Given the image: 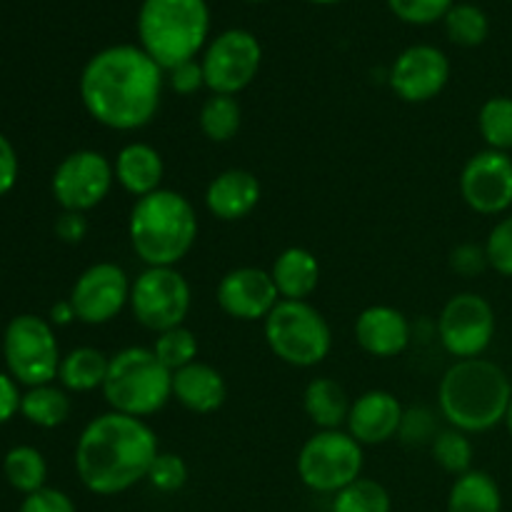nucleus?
<instances>
[{"label":"nucleus","mask_w":512,"mask_h":512,"mask_svg":"<svg viewBox=\"0 0 512 512\" xmlns=\"http://www.w3.org/2000/svg\"><path fill=\"white\" fill-rule=\"evenodd\" d=\"M165 70L140 45L118 43L90 55L78 80L80 103L98 125L118 133L143 130L158 118Z\"/></svg>","instance_id":"obj_1"},{"label":"nucleus","mask_w":512,"mask_h":512,"mask_svg":"<svg viewBox=\"0 0 512 512\" xmlns=\"http://www.w3.org/2000/svg\"><path fill=\"white\" fill-rule=\"evenodd\" d=\"M158 453V435L148 420L108 410L95 415L80 433L75 473L88 493L113 498L148 480Z\"/></svg>","instance_id":"obj_2"},{"label":"nucleus","mask_w":512,"mask_h":512,"mask_svg":"<svg viewBox=\"0 0 512 512\" xmlns=\"http://www.w3.org/2000/svg\"><path fill=\"white\" fill-rule=\"evenodd\" d=\"M512 383L488 358L455 360L438 385V413L450 428L468 435L488 433L505 420Z\"/></svg>","instance_id":"obj_3"},{"label":"nucleus","mask_w":512,"mask_h":512,"mask_svg":"<svg viewBox=\"0 0 512 512\" xmlns=\"http://www.w3.org/2000/svg\"><path fill=\"white\" fill-rule=\"evenodd\" d=\"M198 230L195 205L170 188L138 198L128 215L130 248L145 268H178L193 250Z\"/></svg>","instance_id":"obj_4"},{"label":"nucleus","mask_w":512,"mask_h":512,"mask_svg":"<svg viewBox=\"0 0 512 512\" xmlns=\"http://www.w3.org/2000/svg\"><path fill=\"white\" fill-rule=\"evenodd\" d=\"M135 25L140 48L168 73L205 50L210 8L205 0H143Z\"/></svg>","instance_id":"obj_5"},{"label":"nucleus","mask_w":512,"mask_h":512,"mask_svg":"<svg viewBox=\"0 0 512 512\" xmlns=\"http://www.w3.org/2000/svg\"><path fill=\"white\" fill-rule=\"evenodd\" d=\"M103 398L110 410L133 418L158 415L173 400V373L145 345H130L110 355Z\"/></svg>","instance_id":"obj_6"},{"label":"nucleus","mask_w":512,"mask_h":512,"mask_svg":"<svg viewBox=\"0 0 512 512\" xmlns=\"http://www.w3.org/2000/svg\"><path fill=\"white\" fill-rule=\"evenodd\" d=\"M263 335L270 353L290 368H315L333 348L328 320L308 300H280L263 320Z\"/></svg>","instance_id":"obj_7"},{"label":"nucleus","mask_w":512,"mask_h":512,"mask_svg":"<svg viewBox=\"0 0 512 512\" xmlns=\"http://www.w3.org/2000/svg\"><path fill=\"white\" fill-rule=\"evenodd\" d=\"M363 445L348 430H318L298 450L300 483L320 495H335L363 478Z\"/></svg>","instance_id":"obj_8"},{"label":"nucleus","mask_w":512,"mask_h":512,"mask_svg":"<svg viewBox=\"0 0 512 512\" xmlns=\"http://www.w3.org/2000/svg\"><path fill=\"white\" fill-rule=\"evenodd\" d=\"M3 358L8 375L18 385L35 388L58 380L60 345L50 320L40 315H15L3 333Z\"/></svg>","instance_id":"obj_9"},{"label":"nucleus","mask_w":512,"mask_h":512,"mask_svg":"<svg viewBox=\"0 0 512 512\" xmlns=\"http://www.w3.org/2000/svg\"><path fill=\"white\" fill-rule=\"evenodd\" d=\"M193 290L178 268H145L130 288V313L150 333L185 325Z\"/></svg>","instance_id":"obj_10"},{"label":"nucleus","mask_w":512,"mask_h":512,"mask_svg":"<svg viewBox=\"0 0 512 512\" xmlns=\"http://www.w3.org/2000/svg\"><path fill=\"white\" fill-rule=\"evenodd\" d=\"M263 65V45L250 30L228 28L215 35L203 50L205 88L215 95L243 93L260 73Z\"/></svg>","instance_id":"obj_11"},{"label":"nucleus","mask_w":512,"mask_h":512,"mask_svg":"<svg viewBox=\"0 0 512 512\" xmlns=\"http://www.w3.org/2000/svg\"><path fill=\"white\" fill-rule=\"evenodd\" d=\"M113 185V160L100 150L80 148L65 155L53 170L50 193L63 210L90 213L108 198Z\"/></svg>","instance_id":"obj_12"},{"label":"nucleus","mask_w":512,"mask_h":512,"mask_svg":"<svg viewBox=\"0 0 512 512\" xmlns=\"http://www.w3.org/2000/svg\"><path fill=\"white\" fill-rule=\"evenodd\" d=\"M498 330V318L480 293H455L438 318V338L455 360L483 358Z\"/></svg>","instance_id":"obj_13"},{"label":"nucleus","mask_w":512,"mask_h":512,"mask_svg":"<svg viewBox=\"0 0 512 512\" xmlns=\"http://www.w3.org/2000/svg\"><path fill=\"white\" fill-rule=\"evenodd\" d=\"M133 280L123 265L93 263L75 278L68 300L73 303L75 315L85 325H108L128 308Z\"/></svg>","instance_id":"obj_14"},{"label":"nucleus","mask_w":512,"mask_h":512,"mask_svg":"<svg viewBox=\"0 0 512 512\" xmlns=\"http://www.w3.org/2000/svg\"><path fill=\"white\" fill-rule=\"evenodd\" d=\"M460 195L478 215H503L512 208V158L500 150H480L460 170Z\"/></svg>","instance_id":"obj_15"},{"label":"nucleus","mask_w":512,"mask_h":512,"mask_svg":"<svg viewBox=\"0 0 512 512\" xmlns=\"http://www.w3.org/2000/svg\"><path fill=\"white\" fill-rule=\"evenodd\" d=\"M450 80V60L440 48L418 43L405 48L390 65L388 83L403 103H430Z\"/></svg>","instance_id":"obj_16"},{"label":"nucleus","mask_w":512,"mask_h":512,"mask_svg":"<svg viewBox=\"0 0 512 512\" xmlns=\"http://www.w3.org/2000/svg\"><path fill=\"white\" fill-rule=\"evenodd\" d=\"M215 300L228 318L240 320V323H258V320L263 323L280 303V295L270 278V270L243 265V268L228 270L220 278Z\"/></svg>","instance_id":"obj_17"},{"label":"nucleus","mask_w":512,"mask_h":512,"mask_svg":"<svg viewBox=\"0 0 512 512\" xmlns=\"http://www.w3.org/2000/svg\"><path fill=\"white\" fill-rule=\"evenodd\" d=\"M403 403L390 390H368L358 395L350 405L345 430L358 440L360 445H383L398 438L400 423H403Z\"/></svg>","instance_id":"obj_18"},{"label":"nucleus","mask_w":512,"mask_h":512,"mask_svg":"<svg viewBox=\"0 0 512 512\" xmlns=\"http://www.w3.org/2000/svg\"><path fill=\"white\" fill-rule=\"evenodd\" d=\"M410 338V320L393 305H370L355 318V343L370 358H398L408 350Z\"/></svg>","instance_id":"obj_19"},{"label":"nucleus","mask_w":512,"mask_h":512,"mask_svg":"<svg viewBox=\"0 0 512 512\" xmlns=\"http://www.w3.org/2000/svg\"><path fill=\"white\" fill-rule=\"evenodd\" d=\"M263 188L255 173L245 168H228L215 175L205 188V208L215 220L238 223L258 208Z\"/></svg>","instance_id":"obj_20"},{"label":"nucleus","mask_w":512,"mask_h":512,"mask_svg":"<svg viewBox=\"0 0 512 512\" xmlns=\"http://www.w3.org/2000/svg\"><path fill=\"white\" fill-rule=\"evenodd\" d=\"M173 400H178L188 413L213 415L228 400V383L218 368L195 360L173 373Z\"/></svg>","instance_id":"obj_21"},{"label":"nucleus","mask_w":512,"mask_h":512,"mask_svg":"<svg viewBox=\"0 0 512 512\" xmlns=\"http://www.w3.org/2000/svg\"><path fill=\"white\" fill-rule=\"evenodd\" d=\"M115 183L135 200L163 188L165 163L158 148L143 140L125 143L113 160Z\"/></svg>","instance_id":"obj_22"},{"label":"nucleus","mask_w":512,"mask_h":512,"mask_svg":"<svg viewBox=\"0 0 512 512\" xmlns=\"http://www.w3.org/2000/svg\"><path fill=\"white\" fill-rule=\"evenodd\" d=\"M280 300H308L318 290L320 263L308 248L290 245L280 250L270 268Z\"/></svg>","instance_id":"obj_23"},{"label":"nucleus","mask_w":512,"mask_h":512,"mask_svg":"<svg viewBox=\"0 0 512 512\" xmlns=\"http://www.w3.org/2000/svg\"><path fill=\"white\" fill-rule=\"evenodd\" d=\"M353 400L333 378H313L303 390V410L318 430H340L348 423Z\"/></svg>","instance_id":"obj_24"},{"label":"nucleus","mask_w":512,"mask_h":512,"mask_svg":"<svg viewBox=\"0 0 512 512\" xmlns=\"http://www.w3.org/2000/svg\"><path fill=\"white\" fill-rule=\"evenodd\" d=\"M108 365L110 355H105L103 350L90 348V345L73 348L60 360V388H65L68 393H93V390H103Z\"/></svg>","instance_id":"obj_25"},{"label":"nucleus","mask_w":512,"mask_h":512,"mask_svg":"<svg viewBox=\"0 0 512 512\" xmlns=\"http://www.w3.org/2000/svg\"><path fill=\"white\" fill-rule=\"evenodd\" d=\"M448 512H503L498 480L475 468L455 478L448 493Z\"/></svg>","instance_id":"obj_26"},{"label":"nucleus","mask_w":512,"mask_h":512,"mask_svg":"<svg viewBox=\"0 0 512 512\" xmlns=\"http://www.w3.org/2000/svg\"><path fill=\"white\" fill-rule=\"evenodd\" d=\"M70 410H73V403H70L68 390L55 383L25 388L20 398V415L30 425L43 430L60 428L70 418Z\"/></svg>","instance_id":"obj_27"},{"label":"nucleus","mask_w":512,"mask_h":512,"mask_svg":"<svg viewBox=\"0 0 512 512\" xmlns=\"http://www.w3.org/2000/svg\"><path fill=\"white\" fill-rule=\"evenodd\" d=\"M3 475L8 485L18 493H38L48 483V463L45 455L33 445H15L3 458Z\"/></svg>","instance_id":"obj_28"},{"label":"nucleus","mask_w":512,"mask_h":512,"mask_svg":"<svg viewBox=\"0 0 512 512\" xmlns=\"http://www.w3.org/2000/svg\"><path fill=\"white\" fill-rule=\"evenodd\" d=\"M200 133L210 143H230L240 133L243 125V108H240L235 95H215L210 93L203 100L198 113Z\"/></svg>","instance_id":"obj_29"},{"label":"nucleus","mask_w":512,"mask_h":512,"mask_svg":"<svg viewBox=\"0 0 512 512\" xmlns=\"http://www.w3.org/2000/svg\"><path fill=\"white\" fill-rule=\"evenodd\" d=\"M478 130L490 150L510 153L512 150V98L493 95L478 110Z\"/></svg>","instance_id":"obj_30"},{"label":"nucleus","mask_w":512,"mask_h":512,"mask_svg":"<svg viewBox=\"0 0 512 512\" xmlns=\"http://www.w3.org/2000/svg\"><path fill=\"white\" fill-rule=\"evenodd\" d=\"M450 43L460 48H478L488 40L490 20L483 8L473 3H455L443 18Z\"/></svg>","instance_id":"obj_31"},{"label":"nucleus","mask_w":512,"mask_h":512,"mask_svg":"<svg viewBox=\"0 0 512 512\" xmlns=\"http://www.w3.org/2000/svg\"><path fill=\"white\" fill-rule=\"evenodd\" d=\"M430 453L433 460L445 470L448 475H465L468 470H473V458H475V445L470 440L468 433L458 428H443L435 435L433 445H430Z\"/></svg>","instance_id":"obj_32"},{"label":"nucleus","mask_w":512,"mask_h":512,"mask_svg":"<svg viewBox=\"0 0 512 512\" xmlns=\"http://www.w3.org/2000/svg\"><path fill=\"white\" fill-rule=\"evenodd\" d=\"M330 512H393V500L378 480L358 478L333 495Z\"/></svg>","instance_id":"obj_33"},{"label":"nucleus","mask_w":512,"mask_h":512,"mask_svg":"<svg viewBox=\"0 0 512 512\" xmlns=\"http://www.w3.org/2000/svg\"><path fill=\"white\" fill-rule=\"evenodd\" d=\"M150 348H153V353L158 355V360L170 370V373L195 363L200 353L198 338H195L193 330L185 328V325L158 333L155 335V343L150 345Z\"/></svg>","instance_id":"obj_34"},{"label":"nucleus","mask_w":512,"mask_h":512,"mask_svg":"<svg viewBox=\"0 0 512 512\" xmlns=\"http://www.w3.org/2000/svg\"><path fill=\"white\" fill-rule=\"evenodd\" d=\"M188 478V463H185L178 453H163V450H160L158 458L150 465V473L145 483H150V488H155L158 493L173 495L188 485Z\"/></svg>","instance_id":"obj_35"},{"label":"nucleus","mask_w":512,"mask_h":512,"mask_svg":"<svg viewBox=\"0 0 512 512\" xmlns=\"http://www.w3.org/2000/svg\"><path fill=\"white\" fill-rule=\"evenodd\" d=\"M440 430L443 428L438 425V413L433 408L413 405V408H405L398 438L405 445H433Z\"/></svg>","instance_id":"obj_36"},{"label":"nucleus","mask_w":512,"mask_h":512,"mask_svg":"<svg viewBox=\"0 0 512 512\" xmlns=\"http://www.w3.org/2000/svg\"><path fill=\"white\" fill-rule=\"evenodd\" d=\"M455 0H388L390 13L410 25H433L448 15Z\"/></svg>","instance_id":"obj_37"},{"label":"nucleus","mask_w":512,"mask_h":512,"mask_svg":"<svg viewBox=\"0 0 512 512\" xmlns=\"http://www.w3.org/2000/svg\"><path fill=\"white\" fill-rule=\"evenodd\" d=\"M488 265L503 278H512V213L500 218L485 240Z\"/></svg>","instance_id":"obj_38"},{"label":"nucleus","mask_w":512,"mask_h":512,"mask_svg":"<svg viewBox=\"0 0 512 512\" xmlns=\"http://www.w3.org/2000/svg\"><path fill=\"white\" fill-rule=\"evenodd\" d=\"M18 512H78V508H75L73 498L68 493L45 485L38 493L25 495Z\"/></svg>","instance_id":"obj_39"},{"label":"nucleus","mask_w":512,"mask_h":512,"mask_svg":"<svg viewBox=\"0 0 512 512\" xmlns=\"http://www.w3.org/2000/svg\"><path fill=\"white\" fill-rule=\"evenodd\" d=\"M165 85H168L173 93L185 95V98L198 93L200 88H205L200 60H188V63H180L178 68L168 70V73H165Z\"/></svg>","instance_id":"obj_40"},{"label":"nucleus","mask_w":512,"mask_h":512,"mask_svg":"<svg viewBox=\"0 0 512 512\" xmlns=\"http://www.w3.org/2000/svg\"><path fill=\"white\" fill-rule=\"evenodd\" d=\"M450 268L458 275H465V278H473V275L483 273L485 268H490L485 245L463 243L458 248H453V253H450Z\"/></svg>","instance_id":"obj_41"},{"label":"nucleus","mask_w":512,"mask_h":512,"mask_svg":"<svg viewBox=\"0 0 512 512\" xmlns=\"http://www.w3.org/2000/svg\"><path fill=\"white\" fill-rule=\"evenodd\" d=\"M88 230L90 223L88 218H85V213H70V210H63V213L58 215V220H55V235H58V240H63V243L68 245L83 243V240L88 238Z\"/></svg>","instance_id":"obj_42"},{"label":"nucleus","mask_w":512,"mask_h":512,"mask_svg":"<svg viewBox=\"0 0 512 512\" xmlns=\"http://www.w3.org/2000/svg\"><path fill=\"white\" fill-rule=\"evenodd\" d=\"M20 173V160L18 153H15V145L10 143L8 135L0 133V198L8 195L10 190L18 183Z\"/></svg>","instance_id":"obj_43"},{"label":"nucleus","mask_w":512,"mask_h":512,"mask_svg":"<svg viewBox=\"0 0 512 512\" xmlns=\"http://www.w3.org/2000/svg\"><path fill=\"white\" fill-rule=\"evenodd\" d=\"M20 385L8 373H0V425L10 423L20 413Z\"/></svg>","instance_id":"obj_44"},{"label":"nucleus","mask_w":512,"mask_h":512,"mask_svg":"<svg viewBox=\"0 0 512 512\" xmlns=\"http://www.w3.org/2000/svg\"><path fill=\"white\" fill-rule=\"evenodd\" d=\"M50 325H58V328H65V325H70L73 320H78V315H75V308L70 300H58V303H53V308H50V315H48Z\"/></svg>","instance_id":"obj_45"},{"label":"nucleus","mask_w":512,"mask_h":512,"mask_svg":"<svg viewBox=\"0 0 512 512\" xmlns=\"http://www.w3.org/2000/svg\"><path fill=\"white\" fill-rule=\"evenodd\" d=\"M503 425H505V430H508V435L512 438V400H510V405H508V413H505Z\"/></svg>","instance_id":"obj_46"},{"label":"nucleus","mask_w":512,"mask_h":512,"mask_svg":"<svg viewBox=\"0 0 512 512\" xmlns=\"http://www.w3.org/2000/svg\"><path fill=\"white\" fill-rule=\"evenodd\" d=\"M308 3H315V5H335V3H343V0H308Z\"/></svg>","instance_id":"obj_47"},{"label":"nucleus","mask_w":512,"mask_h":512,"mask_svg":"<svg viewBox=\"0 0 512 512\" xmlns=\"http://www.w3.org/2000/svg\"><path fill=\"white\" fill-rule=\"evenodd\" d=\"M248 3H263V0H248Z\"/></svg>","instance_id":"obj_48"}]
</instances>
